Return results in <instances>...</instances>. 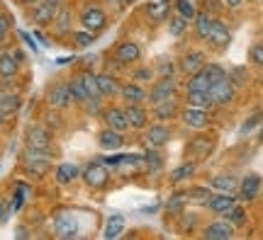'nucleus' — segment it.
Instances as JSON below:
<instances>
[{
    "instance_id": "a878e982",
    "label": "nucleus",
    "mask_w": 263,
    "mask_h": 240,
    "mask_svg": "<svg viewBox=\"0 0 263 240\" xmlns=\"http://www.w3.org/2000/svg\"><path fill=\"white\" fill-rule=\"evenodd\" d=\"M188 150L195 160H205V158H210V153L215 150V139H210V136H195V139L188 143Z\"/></svg>"
},
{
    "instance_id": "9d476101",
    "label": "nucleus",
    "mask_w": 263,
    "mask_h": 240,
    "mask_svg": "<svg viewBox=\"0 0 263 240\" xmlns=\"http://www.w3.org/2000/svg\"><path fill=\"white\" fill-rule=\"evenodd\" d=\"M25 146L51 148V129L47 124H29L25 129Z\"/></svg>"
},
{
    "instance_id": "c85d7f7f",
    "label": "nucleus",
    "mask_w": 263,
    "mask_h": 240,
    "mask_svg": "<svg viewBox=\"0 0 263 240\" xmlns=\"http://www.w3.org/2000/svg\"><path fill=\"white\" fill-rule=\"evenodd\" d=\"M144 12H146V17H149L154 25H159V22H163V19L171 17V3L168 0H156V3H149V5L144 8Z\"/></svg>"
},
{
    "instance_id": "bf43d9fd",
    "label": "nucleus",
    "mask_w": 263,
    "mask_h": 240,
    "mask_svg": "<svg viewBox=\"0 0 263 240\" xmlns=\"http://www.w3.org/2000/svg\"><path fill=\"white\" fill-rule=\"evenodd\" d=\"M258 143L263 146V124H261V129H258Z\"/></svg>"
},
{
    "instance_id": "a19ab883",
    "label": "nucleus",
    "mask_w": 263,
    "mask_h": 240,
    "mask_svg": "<svg viewBox=\"0 0 263 240\" xmlns=\"http://www.w3.org/2000/svg\"><path fill=\"white\" fill-rule=\"evenodd\" d=\"M78 78L83 80L85 90H88V95H90V97H103V95H100V85H98V75H95L93 71H83Z\"/></svg>"
},
{
    "instance_id": "58836bf2",
    "label": "nucleus",
    "mask_w": 263,
    "mask_h": 240,
    "mask_svg": "<svg viewBox=\"0 0 263 240\" xmlns=\"http://www.w3.org/2000/svg\"><path fill=\"white\" fill-rule=\"evenodd\" d=\"M25 197H27V185L25 182H17L15 192H12V199H10V213H17L22 206H25Z\"/></svg>"
},
{
    "instance_id": "c9c22d12",
    "label": "nucleus",
    "mask_w": 263,
    "mask_h": 240,
    "mask_svg": "<svg viewBox=\"0 0 263 240\" xmlns=\"http://www.w3.org/2000/svg\"><path fill=\"white\" fill-rule=\"evenodd\" d=\"M124 231V219L120 216V213H115V216H110L107 219V223H105V231H103V238H120Z\"/></svg>"
},
{
    "instance_id": "e433bc0d",
    "label": "nucleus",
    "mask_w": 263,
    "mask_h": 240,
    "mask_svg": "<svg viewBox=\"0 0 263 240\" xmlns=\"http://www.w3.org/2000/svg\"><path fill=\"white\" fill-rule=\"evenodd\" d=\"M68 83V90H71V95H73V102H78V104H85V102L90 100V95H88V90H85L83 80L76 75V78H71V80H66Z\"/></svg>"
},
{
    "instance_id": "ddd939ff",
    "label": "nucleus",
    "mask_w": 263,
    "mask_h": 240,
    "mask_svg": "<svg viewBox=\"0 0 263 240\" xmlns=\"http://www.w3.org/2000/svg\"><path fill=\"white\" fill-rule=\"evenodd\" d=\"M236 197L234 194H227V192H215L212 189V194H210V199L205 202V209H210L212 213H217V216H224L227 211H232L236 206Z\"/></svg>"
},
{
    "instance_id": "1a4fd4ad",
    "label": "nucleus",
    "mask_w": 263,
    "mask_h": 240,
    "mask_svg": "<svg viewBox=\"0 0 263 240\" xmlns=\"http://www.w3.org/2000/svg\"><path fill=\"white\" fill-rule=\"evenodd\" d=\"M171 141V129L166 121H156L144 129V146L146 148H163Z\"/></svg>"
},
{
    "instance_id": "20e7f679",
    "label": "nucleus",
    "mask_w": 263,
    "mask_h": 240,
    "mask_svg": "<svg viewBox=\"0 0 263 240\" xmlns=\"http://www.w3.org/2000/svg\"><path fill=\"white\" fill-rule=\"evenodd\" d=\"M78 19H81V27L93 32V34H98V32H103L107 27V15H105V10L100 5H85L81 10Z\"/></svg>"
},
{
    "instance_id": "13d9d810",
    "label": "nucleus",
    "mask_w": 263,
    "mask_h": 240,
    "mask_svg": "<svg viewBox=\"0 0 263 240\" xmlns=\"http://www.w3.org/2000/svg\"><path fill=\"white\" fill-rule=\"evenodd\" d=\"M20 3H22V5H29V8H32V5H34L37 0H20Z\"/></svg>"
},
{
    "instance_id": "7ed1b4c3",
    "label": "nucleus",
    "mask_w": 263,
    "mask_h": 240,
    "mask_svg": "<svg viewBox=\"0 0 263 240\" xmlns=\"http://www.w3.org/2000/svg\"><path fill=\"white\" fill-rule=\"evenodd\" d=\"M64 5H66V0H37L32 5V10H29V19L37 27H49Z\"/></svg>"
},
{
    "instance_id": "6e6552de",
    "label": "nucleus",
    "mask_w": 263,
    "mask_h": 240,
    "mask_svg": "<svg viewBox=\"0 0 263 240\" xmlns=\"http://www.w3.org/2000/svg\"><path fill=\"white\" fill-rule=\"evenodd\" d=\"M236 88H239V85H236L229 75H227V78H222V80H217V83L210 88L212 104H215V107H224V104H229V102L234 100Z\"/></svg>"
},
{
    "instance_id": "412c9836",
    "label": "nucleus",
    "mask_w": 263,
    "mask_h": 240,
    "mask_svg": "<svg viewBox=\"0 0 263 240\" xmlns=\"http://www.w3.org/2000/svg\"><path fill=\"white\" fill-rule=\"evenodd\" d=\"M100 117H103L105 126H110V129H117L122 134L129 131V121H127V114H124V107H105Z\"/></svg>"
},
{
    "instance_id": "bb28decb",
    "label": "nucleus",
    "mask_w": 263,
    "mask_h": 240,
    "mask_svg": "<svg viewBox=\"0 0 263 240\" xmlns=\"http://www.w3.org/2000/svg\"><path fill=\"white\" fill-rule=\"evenodd\" d=\"M207 185L212 187L215 192H227V194L239 192V180H236L234 175H229V172H222V175L210 177V182H207Z\"/></svg>"
},
{
    "instance_id": "0eeeda50",
    "label": "nucleus",
    "mask_w": 263,
    "mask_h": 240,
    "mask_svg": "<svg viewBox=\"0 0 263 240\" xmlns=\"http://www.w3.org/2000/svg\"><path fill=\"white\" fill-rule=\"evenodd\" d=\"M180 121L183 126H188L193 131H202L212 124V117H210V110H200V107H183L180 110Z\"/></svg>"
},
{
    "instance_id": "4468645a",
    "label": "nucleus",
    "mask_w": 263,
    "mask_h": 240,
    "mask_svg": "<svg viewBox=\"0 0 263 240\" xmlns=\"http://www.w3.org/2000/svg\"><path fill=\"white\" fill-rule=\"evenodd\" d=\"M98 146H100V150H105V153H117V150H122V146H124V134L117 129L105 126V129L98 131Z\"/></svg>"
},
{
    "instance_id": "aec40b11",
    "label": "nucleus",
    "mask_w": 263,
    "mask_h": 240,
    "mask_svg": "<svg viewBox=\"0 0 263 240\" xmlns=\"http://www.w3.org/2000/svg\"><path fill=\"white\" fill-rule=\"evenodd\" d=\"M49 27H51V32H54L57 39H64V37H68V34H73V12L64 5Z\"/></svg>"
},
{
    "instance_id": "49530a36",
    "label": "nucleus",
    "mask_w": 263,
    "mask_h": 240,
    "mask_svg": "<svg viewBox=\"0 0 263 240\" xmlns=\"http://www.w3.org/2000/svg\"><path fill=\"white\" fill-rule=\"evenodd\" d=\"M207 73V78L212 80V85L217 83V80H222V78H227V71H224V66H219V63H205V68H202Z\"/></svg>"
},
{
    "instance_id": "5701e85b",
    "label": "nucleus",
    "mask_w": 263,
    "mask_h": 240,
    "mask_svg": "<svg viewBox=\"0 0 263 240\" xmlns=\"http://www.w3.org/2000/svg\"><path fill=\"white\" fill-rule=\"evenodd\" d=\"M81 170H83V167L76 165V163H68V160H66V163H59L57 170H54V180H57V185L68 187L81 177Z\"/></svg>"
},
{
    "instance_id": "c03bdc74",
    "label": "nucleus",
    "mask_w": 263,
    "mask_h": 240,
    "mask_svg": "<svg viewBox=\"0 0 263 240\" xmlns=\"http://www.w3.org/2000/svg\"><path fill=\"white\" fill-rule=\"evenodd\" d=\"M222 219H227V221L232 223L234 228H241V226H246V211H244V206L241 204H236L232 211H227Z\"/></svg>"
},
{
    "instance_id": "c756f323",
    "label": "nucleus",
    "mask_w": 263,
    "mask_h": 240,
    "mask_svg": "<svg viewBox=\"0 0 263 240\" xmlns=\"http://www.w3.org/2000/svg\"><path fill=\"white\" fill-rule=\"evenodd\" d=\"M212 22H215V17H212V15H210L207 10H197L195 19H193V29H195V37L205 41L207 34H210V29H212Z\"/></svg>"
},
{
    "instance_id": "4be33fe9",
    "label": "nucleus",
    "mask_w": 263,
    "mask_h": 240,
    "mask_svg": "<svg viewBox=\"0 0 263 240\" xmlns=\"http://www.w3.org/2000/svg\"><path fill=\"white\" fill-rule=\"evenodd\" d=\"M205 63H207V58H205L202 51H188V54L180 56L178 71L180 73H185V75H193V73H197V71H202Z\"/></svg>"
},
{
    "instance_id": "f3484780",
    "label": "nucleus",
    "mask_w": 263,
    "mask_h": 240,
    "mask_svg": "<svg viewBox=\"0 0 263 240\" xmlns=\"http://www.w3.org/2000/svg\"><path fill=\"white\" fill-rule=\"evenodd\" d=\"M261 189H263V180L256 172H249L246 177L239 180V199L241 202H254L256 197L261 194Z\"/></svg>"
},
{
    "instance_id": "79ce46f5",
    "label": "nucleus",
    "mask_w": 263,
    "mask_h": 240,
    "mask_svg": "<svg viewBox=\"0 0 263 240\" xmlns=\"http://www.w3.org/2000/svg\"><path fill=\"white\" fill-rule=\"evenodd\" d=\"M185 194H188V202L202 204V206H205V202L210 199V194H212V187H210V185H207V187H190Z\"/></svg>"
},
{
    "instance_id": "f8f14e48",
    "label": "nucleus",
    "mask_w": 263,
    "mask_h": 240,
    "mask_svg": "<svg viewBox=\"0 0 263 240\" xmlns=\"http://www.w3.org/2000/svg\"><path fill=\"white\" fill-rule=\"evenodd\" d=\"M54 233L64 240L76 238V235H78V221H76L73 213L71 211H59L57 216H54Z\"/></svg>"
},
{
    "instance_id": "f03ea898",
    "label": "nucleus",
    "mask_w": 263,
    "mask_h": 240,
    "mask_svg": "<svg viewBox=\"0 0 263 240\" xmlns=\"http://www.w3.org/2000/svg\"><path fill=\"white\" fill-rule=\"evenodd\" d=\"M81 180L90 189H105V187L110 185V165L105 160H90L81 170Z\"/></svg>"
},
{
    "instance_id": "5fc2aeb1",
    "label": "nucleus",
    "mask_w": 263,
    "mask_h": 240,
    "mask_svg": "<svg viewBox=\"0 0 263 240\" xmlns=\"http://www.w3.org/2000/svg\"><path fill=\"white\" fill-rule=\"evenodd\" d=\"M241 3H244V0H224L227 8H241Z\"/></svg>"
},
{
    "instance_id": "7c9ffc66",
    "label": "nucleus",
    "mask_w": 263,
    "mask_h": 240,
    "mask_svg": "<svg viewBox=\"0 0 263 240\" xmlns=\"http://www.w3.org/2000/svg\"><path fill=\"white\" fill-rule=\"evenodd\" d=\"M185 102L190 107H200V110H212V97L210 90H185Z\"/></svg>"
},
{
    "instance_id": "f257e3e1",
    "label": "nucleus",
    "mask_w": 263,
    "mask_h": 240,
    "mask_svg": "<svg viewBox=\"0 0 263 240\" xmlns=\"http://www.w3.org/2000/svg\"><path fill=\"white\" fill-rule=\"evenodd\" d=\"M22 170L27 172L29 177H44L51 170V163H54V148H32L25 146L22 148Z\"/></svg>"
},
{
    "instance_id": "09e8293b",
    "label": "nucleus",
    "mask_w": 263,
    "mask_h": 240,
    "mask_svg": "<svg viewBox=\"0 0 263 240\" xmlns=\"http://www.w3.org/2000/svg\"><path fill=\"white\" fill-rule=\"evenodd\" d=\"M258 124H263V112H256V114H251L249 119L241 124V134H251V131L258 126Z\"/></svg>"
},
{
    "instance_id": "2eb2a0df",
    "label": "nucleus",
    "mask_w": 263,
    "mask_h": 240,
    "mask_svg": "<svg viewBox=\"0 0 263 240\" xmlns=\"http://www.w3.org/2000/svg\"><path fill=\"white\" fill-rule=\"evenodd\" d=\"M22 51L17 49H8L0 54V78H17L20 66H22Z\"/></svg>"
},
{
    "instance_id": "4c0bfd02",
    "label": "nucleus",
    "mask_w": 263,
    "mask_h": 240,
    "mask_svg": "<svg viewBox=\"0 0 263 240\" xmlns=\"http://www.w3.org/2000/svg\"><path fill=\"white\" fill-rule=\"evenodd\" d=\"M212 88V80L207 78L205 71H197V73L188 75V83H185V90H210Z\"/></svg>"
},
{
    "instance_id": "37998d69",
    "label": "nucleus",
    "mask_w": 263,
    "mask_h": 240,
    "mask_svg": "<svg viewBox=\"0 0 263 240\" xmlns=\"http://www.w3.org/2000/svg\"><path fill=\"white\" fill-rule=\"evenodd\" d=\"M173 8H176V12L178 15H183L185 19H195V15H197V8H195V3L193 0H173Z\"/></svg>"
},
{
    "instance_id": "ea45409f",
    "label": "nucleus",
    "mask_w": 263,
    "mask_h": 240,
    "mask_svg": "<svg viewBox=\"0 0 263 240\" xmlns=\"http://www.w3.org/2000/svg\"><path fill=\"white\" fill-rule=\"evenodd\" d=\"M185 204H188V194H185V192H176V194H171V197H168V202H166V211H168V213H183Z\"/></svg>"
},
{
    "instance_id": "a211bd4d",
    "label": "nucleus",
    "mask_w": 263,
    "mask_h": 240,
    "mask_svg": "<svg viewBox=\"0 0 263 240\" xmlns=\"http://www.w3.org/2000/svg\"><path fill=\"white\" fill-rule=\"evenodd\" d=\"M124 114H127V121H129L132 131H144L149 126V112L141 107V102H129V104H124Z\"/></svg>"
},
{
    "instance_id": "6e6d98bb",
    "label": "nucleus",
    "mask_w": 263,
    "mask_h": 240,
    "mask_svg": "<svg viewBox=\"0 0 263 240\" xmlns=\"http://www.w3.org/2000/svg\"><path fill=\"white\" fill-rule=\"evenodd\" d=\"M5 119H8V114H5V112L0 110V129H3V126H5Z\"/></svg>"
},
{
    "instance_id": "052dcab7",
    "label": "nucleus",
    "mask_w": 263,
    "mask_h": 240,
    "mask_svg": "<svg viewBox=\"0 0 263 240\" xmlns=\"http://www.w3.org/2000/svg\"><path fill=\"white\" fill-rule=\"evenodd\" d=\"M124 3H134V0H124Z\"/></svg>"
},
{
    "instance_id": "473e14b6",
    "label": "nucleus",
    "mask_w": 263,
    "mask_h": 240,
    "mask_svg": "<svg viewBox=\"0 0 263 240\" xmlns=\"http://www.w3.org/2000/svg\"><path fill=\"white\" fill-rule=\"evenodd\" d=\"M22 107V97H20L17 90H5L0 93V110L5 114H15V112Z\"/></svg>"
},
{
    "instance_id": "72a5a7b5",
    "label": "nucleus",
    "mask_w": 263,
    "mask_h": 240,
    "mask_svg": "<svg viewBox=\"0 0 263 240\" xmlns=\"http://www.w3.org/2000/svg\"><path fill=\"white\" fill-rule=\"evenodd\" d=\"M144 165H146V172H151V175H156V172L163 170V156H161V148H146Z\"/></svg>"
},
{
    "instance_id": "680f3d73",
    "label": "nucleus",
    "mask_w": 263,
    "mask_h": 240,
    "mask_svg": "<svg viewBox=\"0 0 263 240\" xmlns=\"http://www.w3.org/2000/svg\"><path fill=\"white\" fill-rule=\"evenodd\" d=\"M261 3H263V0H261Z\"/></svg>"
},
{
    "instance_id": "423d86ee",
    "label": "nucleus",
    "mask_w": 263,
    "mask_h": 240,
    "mask_svg": "<svg viewBox=\"0 0 263 240\" xmlns=\"http://www.w3.org/2000/svg\"><path fill=\"white\" fill-rule=\"evenodd\" d=\"M176 93H178V80H176V75H163L159 80H154V85H151L149 102L156 104V102L171 100V97H176Z\"/></svg>"
},
{
    "instance_id": "de8ad7c7",
    "label": "nucleus",
    "mask_w": 263,
    "mask_h": 240,
    "mask_svg": "<svg viewBox=\"0 0 263 240\" xmlns=\"http://www.w3.org/2000/svg\"><path fill=\"white\" fill-rule=\"evenodd\" d=\"M176 68H178V63H173L171 58H159L156 73H159V78H163V75H176Z\"/></svg>"
},
{
    "instance_id": "2f4dec72",
    "label": "nucleus",
    "mask_w": 263,
    "mask_h": 240,
    "mask_svg": "<svg viewBox=\"0 0 263 240\" xmlns=\"http://www.w3.org/2000/svg\"><path fill=\"white\" fill-rule=\"evenodd\" d=\"M195 172H197V163L195 160H185V163H180L178 167L171 170V182H173V185H180V182L190 180Z\"/></svg>"
},
{
    "instance_id": "b1692460",
    "label": "nucleus",
    "mask_w": 263,
    "mask_h": 240,
    "mask_svg": "<svg viewBox=\"0 0 263 240\" xmlns=\"http://www.w3.org/2000/svg\"><path fill=\"white\" fill-rule=\"evenodd\" d=\"M120 97H122L124 104H129V102H144V100H149V90L144 88V83L132 80V83H124L120 88Z\"/></svg>"
},
{
    "instance_id": "cd10ccee",
    "label": "nucleus",
    "mask_w": 263,
    "mask_h": 240,
    "mask_svg": "<svg viewBox=\"0 0 263 240\" xmlns=\"http://www.w3.org/2000/svg\"><path fill=\"white\" fill-rule=\"evenodd\" d=\"M98 85H100V95H103V100L120 97V88H122V83H120L112 73H100L98 75Z\"/></svg>"
},
{
    "instance_id": "a18cd8bd",
    "label": "nucleus",
    "mask_w": 263,
    "mask_h": 240,
    "mask_svg": "<svg viewBox=\"0 0 263 240\" xmlns=\"http://www.w3.org/2000/svg\"><path fill=\"white\" fill-rule=\"evenodd\" d=\"M71 37H73V44H76V47H78V49H85V47H90V44H93L95 34L81 27V29H73V34H71Z\"/></svg>"
},
{
    "instance_id": "8fccbe9b",
    "label": "nucleus",
    "mask_w": 263,
    "mask_h": 240,
    "mask_svg": "<svg viewBox=\"0 0 263 240\" xmlns=\"http://www.w3.org/2000/svg\"><path fill=\"white\" fill-rule=\"evenodd\" d=\"M154 75H156V71H154V68H149V66H141V68H137V71H134V80H137V83H149V80H154Z\"/></svg>"
},
{
    "instance_id": "39448f33",
    "label": "nucleus",
    "mask_w": 263,
    "mask_h": 240,
    "mask_svg": "<svg viewBox=\"0 0 263 240\" xmlns=\"http://www.w3.org/2000/svg\"><path fill=\"white\" fill-rule=\"evenodd\" d=\"M71 104H76V102H73L71 90H68V83H54L47 90V107L49 110L64 112V110H68Z\"/></svg>"
},
{
    "instance_id": "f704fd0d",
    "label": "nucleus",
    "mask_w": 263,
    "mask_h": 240,
    "mask_svg": "<svg viewBox=\"0 0 263 240\" xmlns=\"http://www.w3.org/2000/svg\"><path fill=\"white\" fill-rule=\"evenodd\" d=\"M188 27H190V19H185L183 15H178V12L168 17V34H171V37L180 39L185 32H188Z\"/></svg>"
},
{
    "instance_id": "603ef678",
    "label": "nucleus",
    "mask_w": 263,
    "mask_h": 240,
    "mask_svg": "<svg viewBox=\"0 0 263 240\" xmlns=\"http://www.w3.org/2000/svg\"><path fill=\"white\" fill-rule=\"evenodd\" d=\"M249 58H251L258 68H263V44H254V47L249 49Z\"/></svg>"
},
{
    "instance_id": "6ab92c4d",
    "label": "nucleus",
    "mask_w": 263,
    "mask_h": 240,
    "mask_svg": "<svg viewBox=\"0 0 263 240\" xmlns=\"http://www.w3.org/2000/svg\"><path fill=\"white\" fill-rule=\"evenodd\" d=\"M234 226L227 221V219H217V221L212 223H207L205 226V231H202V238L207 240H229V238H234Z\"/></svg>"
},
{
    "instance_id": "393cba45",
    "label": "nucleus",
    "mask_w": 263,
    "mask_h": 240,
    "mask_svg": "<svg viewBox=\"0 0 263 240\" xmlns=\"http://www.w3.org/2000/svg\"><path fill=\"white\" fill-rule=\"evenodd\" d=\"M151 114L156 117V121H171V119H176V117L180 114L178 100H176V97H171V100L156 102V104L151 107Z\"/></svg>"
},
{
    "instance_id": "9b49d317",
    "label": "nucleus",
    "mask_w": 263,
    "mask_h": 240,
    "mask_svg": "<svg viewBox=\"0 0 263 240\" xmlns=\"http://www.w3.org/2000/svg\"><path fill=\"white\" fill-rule=\"evenodd\" d=\"M205 41L212 49H217V51H224V49H229V44H232V29L227 27L222 19L215 17V22H212V29H210V34H207Z\"/></svg>"
},
{
    "instance_id": "4d7b16f0",
    "label": "nucleus",
    "mask_w": 263,
    "mask_h": 240,
    "mask_svg": "<svg viewBox=\"0 0 263 240\" xmlns=\"http://www.w3.org/2000/svg\"><path fill=\"white\" fill-rule=\"evenodd\" d=\"M5 213H8V211H5V204H3V199H0V221L5 219Z\"/></svg>"
},
{
    "instance_id": "864d4df0",
    "label": "nucleus",
    "mask_w": 263,
    "mask_h": 240,
    "mask_svg": "<svg viewBox=\"0 0 263 240\" xmlns=\"http://www.w3.org/2000/svg\"><path fill=\"white\" fill-rule=\"evenodd\" d=\"M22 39H25V41H27V44H29V49H34V51H39V47H37V41H34V39L29 37V34H25V32H22Z\"/></svg>"
},
{
    "instance_id": "dca6fc26",
    "label": "nucleus",
    "mask_w": 263,
    "mask_h": 240,
    "mask_svg": "<svg viewBox=\"0 0 263 240\" xmlns=\"http://www.w3.org/2000/svg\"><path fill=\"white\" fill-rule=\"evenodd\" d=\"M112 56H115V63L132 66L141 58V47L137 44V41H120V44L115 47Z\"/></svg>"
},
{
    "instance_id": "3c124183",
    "label": "nucleus",
    "mask_w": 263,
    "mask_h": 240,
    "mask_svg": "<svg viewBox=\"0 0 263 240\" xmlns=\"http://www.w3.org/2000/svg\"><path fill=\"white\" fill-rule=\"evenodd\" d=\"M10 29H12V19H10V15L0 12V44L10 37Z\"/></svg>"
}]
</instances>
